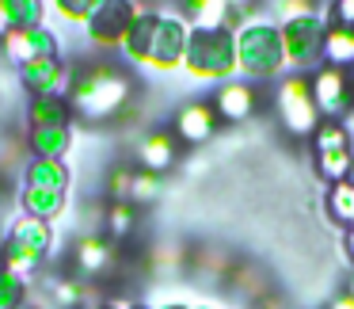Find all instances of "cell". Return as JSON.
<instances>
[{
  "mask_svg": "<svg viewBox=\"0 0 354 309\" xmlns=\"http://www.w3.org/2000/svg\"><path fill=\"white\" fill-rule=\"evenodd\" d=\"M103 0H54V12L69 24H88V19L100 12Z\"/></svg>",
  "mask_w": 354,
  "mask_h": 309,
  "instance_id": "obj_28",
  "label": "cell"
},
{
  "mask_svg": "<svg viewBox=\"0 0 354 309\" xmlns=\"http://www.w3.org/2000/svg\"><path fill=\"white\" fill-rule=\"evenodd\" d=\"M8 237H12V240H19V245H27L31 252L46 256L50 248H54V225H50V222H42V218L19 214V218H16V225H12V233H8Z\"/></svg>",
  "mask_w": 354,
  "mask_h": 309,
  "instance_id": "obj_19",
  "label": "cell"
},
{
  "mask_svg": "<svg viewBox=\"0 0 354 309\" xmlns=\"http://www.w3.org/2000/svg\"><path fill=\"white\" fill-rule=\"evenodd\" d=\"M130 179H133V168H118L115 176H111V195H115V202H130Z\"/></svg>",
  "mask_w": 354,
  "mask_h": 309,
  "instance_id": "obj_31",
  "label": "cell"
},
{
  "mask_svg": "<svg viewBox=\"0 0 354 309\" xmlns=\"http://www.w3.org/2000/svg\"><path fill=\"white\" fill-rule=\"evenodd\" d=\"M274 107H278V118H282L286 134L293 138H313L320 130V111H316V100H313V80L305 73H293L278 85L274 92Z\"/></svg>",
  "mask_w": 354,
  "mask_h": 309,
  "instance_id": "obj_5",
  "label": "cell"
},
{
  "mask_svg": "<svg viewBox=\"0 0 354 309\" xmlns=\"http://www.w3.org/2000/svg\"><path fill=\"white\" fill-rule=\"evenodd\" d=\"M328 214H331V222L354 229V176L331 184V191H328Z\"/></svg>",
  "mask_w": 354,
  "mask_h": 309,
  "instance_id": "obj_22",
  "label": "cell"
},
{
  "mask_svg": "<svg viewBox=\"0 0 354 309\" xmlns=\"http://www.w3.org/2000/svg\"><path fill=\"white\" fill-rule=\"evenodd\" d=\"M27 301V283L16 279L8 267H0V309H19Z\"/></svg>",
  "mask_w": 354,
  "mask_h": 309,
  "instance_id": "obj_27",
  "label": "cell"
},
{
  "mask_svg": "<svg viewBox=\"0 0 354 309\" xmlns=\"http://www.w3.org/2000/svg\"><path fill=\"white\" fill-rule=\"evenodd\" d=\"M346 248H351V256H354V229L346 233Z\"/></svg>",
  "mask_w": 354,
  "mask_h": 309,
  "instance_id": "obj_38",
  "label": "cell"
},
{
  "mask_svg": "<svg viewBox=\"0 0 354 309\" xmlns=\"http://www.w3.org/2000/svg\"><path fill=\"white\" fill-rule=\"evenodd\" d=\"M160 195V176L156 172H145V168H133V179H130V202L133 206H145Z\"/></svg>",
  "mask_w": 354,
  "mask_h": 309,
  "instance_id": "obj_26",
  "label": "cell"
},
{
  "mask_svg": "<svg viewBox=\"0 0 354 309\" xmlns=\"http://www.w3.org/2000/svg\"><path fill=\"white\" fill-rule=\"evenodd\" d=\"M187 12H191L194 27L202 31H214V27H229V0H187Z\"/></svg>",
  "mask_w": 354,
  "mask_h": 309,
  "instance_id": "obj_21",
  "label": "cell"
},
{
  "mask_svg": "<svg viewBox=\"0 0 354 309\" xmlns=\"http://www.w3.org/2000/svg\"><path fill=\"white\" fill-rule=\"evenodd\" d=\"M73 107L62 96H35L27 103V130H42V126H69Z\"/></svg>",
  "mask_w": 354,
  "mask_h": 309,
  "instance_id": "obj_15",
  "label": "cell"
},
{
  "mask_svg": "<svg viewBox=\"0 0 354 309\" xmlns=\"http://www.w3.org/2000/svg\"><path fill=\"white\" fill-rule=\"evenodd\" d=\"M130 309H149V306H145V301H130Z\"/></svg>",
  "mask_w": 354,
  "mask_h": 309,
  "instance_id": "obj_39",
  "label": "cell"
},
{
  "mask_svg": "<svg viewBox=\"0 0 354 309\" xmlns=\"http://www.w3.org/2000/svg\"><path fill=\"white\" fill-rule=\"evenodd\" d=\"M316 168L324 179L339 184V179L354 176V149H339V153H316Z\"/></svg>",
  "mask_w": 354,
  "mask_h": 309,
  "instance_id": "obj_23",
  "label": "cell"
},
{
  "mask_svg": "<svg viewBox=\"0 0 354 309\" xmlns=\"http://www.w3.org/2000/svg\"><path fill=\"white\" fill-rule=\"evenodd\" d=\"M27 145L39 161H62L73 145L69 126H42V130H27Z\"/></svg>",
  "mask_w": 354,
  "mask_h": 309,
  "instance_id": "obj_17",
  "label": "cell"
},
{
  "mask_svg": "<svg viewBox=\"0 0 354 309\" xmlns=\"http://www.w3.org/2000/svg\"><path fill=\"white\" fill-rule=\"evenodd\" d=\"M24 187L50 191V195H65L69 191V168H65V161H39V157H35V161L27 164Z\"/></svg>",
  "mask_w": 354,
  "mask_h": 309,
  "instance_id": "obj_16",
  "label": "cell"
},
{
  "mask_svg": "<svg viewBox=\"0 0 354 309\" xmlns=\"http://www.w3.org/2000/svg\"><path fill=\"white\" fill-rule=\"evenodd\" d=\"M12 31H16V27H12V16H8V8H4V0H0V42L8 39Z\"/></svg>",
  "mask_w": 354,
  "mask_h": 309,
  "instance_id": "obj_33",
  "label": "cell"
},
{
  "mask_svg": "<svg viewBox=\"0 0 354 309\" xmlns=\"http://www.w3.org/2000/svg\"><path fill=\"white\" fill-rule=\"evenodd\" d=\"M95 309H130V301H118V298H107V301H100Z\"/></svg>",
  "mask_w": 354,
  "mask_h": 309,
  "instance_id": "obj_36",
  "label": "cell"
},
{
  "mask_svg": "<svg viewBox=\"0 0 354 309\" xmlns=\"http://www.w3.org/2000/svg\"><path fill=\"white\" fill-rule=\"evenodd\" d=\"M160 309H191V306H183V301H168V306H160Z\"/></svg>",
  "mask_w": 354,
  "mask_h": 309,
  "instance_id": "obj_37",
  "label": "cell"
},
{
  "mask_svg": "<svg viewBox=\"0 0 354 309\" xmlns=\"http://www.w3.org/2000/svg\"><path fill=\"white\" fill-rule=\"evenodd\" d=\"M138 16H141L138 0H103L100 12L84 24L88 42H95L100 50H122V42L130 39Z\"/></svg>",
  "mask_w": 354,
  "mask_h": 309,
  "instance_id": "obj_7",
  "label": "cell"
},
{
  "mask_svg": "<svg viewBox=\"0 0 354 309\" xmlns=\"http://www.w3.org/2000/svg\"><path fill=\"white\" fill-rule=\"evenodd\" d=\"M138 222V206L133 202H111L107 210V225H111V237H126Z\"/></svg>",
  "mask_w": 354,
  "mask_h": 309,
  "instance_id": "obj_29",
  "label": "cell"
},
{
  "mask_svg": "<svg viewBox=\"0 0 354 309\" xmlns=\"http://www.w3.org/2000/svg\"><path fill=\"white\" fill-rule=\"evenodd\" d=\"M328 16L316 12V16L293 19L282 24V42H286V65H293L297 73L305 69H320L324 65V35H328Z\"/></svg>",
  "mask_w": 354,
  "mask_h": 309,
  "instance_id": "obj_6",
  "label": "cell"
},
{
  "mask_svg": "<svg viewBox=\"0 0 354 309\" xmlns=\"http://www.w3.org/2000/svg\"><path fill=\"white\" fill-rule=\"evenodd\" d=\"M308 80H313V100L324 123H339V118L351 115V77L343 69L320 65Z\"/></svg>",
  "mask_w": 354,
  "mask_h": 309,
  "instance_id": "obj_8",
  "label": "cell"
},
{
  "mask_svg": "<svg viewBox=\"0 0 354 309\" xmlns=\"http://www.w3.org/2000/svg\"><path fill=\"white\" fill-rule=\"evenodd\" d=\"M236 58L248 80H270L286 69L282 24L267 16H248L236 27Z\"/></svg>",
  "mask_w": 354,
  "mask_h": 309,
  "instance_id": "obj_3",
  "label": "cell"
},
{
  "mask_svg": "<svg viewBox=\"0 0 354 309\" xmlns=\"http://www.w3.org/2000/svg\"><path fill=\"white\" fill-rule=\"evenodd\" d=\"M19 85L35 96H62L69 100V88H73V73L65 69L62 58H35L19 69Z\"/></svg>",
  "mask_w": 354,
  "mask_h": 309,
  "instance_id": "obj_9",
  "label": "cell"
},
{
  "mask_svg": "<svg viewBox=\"0 0 354 309\" xmlns=\"http://www.w3.org/2000/svg\"><path fill=\"white\" fill-rule=\"evenodd\" d=\"M202 309H206V306H202Z\"/></svg>",
  "mask_w": 354,
  "mask_h": 309,
  "instance_id": "obj_42",
  "label": "cell"
},
{
  "mask_svg": "<svg viewBox=\"0 0 354 309\" xmlns=\"http://www.w3.org/2000/svg\"><path fill=\"white\" fill-rule=\"evenodd\" d=\"M316 153H339V149H351V134L343 123H320V130L313 134Z\"/></svg>",
  "mask_w": 354,
  "mask_h": 309,
  "instance_id": "obj_25",
  "label": "cell"
},
{
  "mask_svg": "<svg viewBox=\"0 0 354 309\" xmlns=\"http://www.w3.org/2000/svg\"><path fill=\"white\" fill-rule=\"evenodd\" d=\"M57 31L54 27H27V31H12L8 39L0 42V50H4V58H8L12 65H19L24 69L27 62H35V58H57Z\"/></svg>",
  "mask_w": 354,
  "mask_h": 309,
  "instance_id": "obj_10",
  "label": "cell"
},
{
  "mask_svg": "<svg viewBox=\"0 0 354 309\" xmlns=\"http://www.w3.org/2000/svg\"><path fill=\"white\" fill-rule=\"evenodd\" d=\"M39 263H42V256H39V252H31L27 245H19V240H12V237L4 240V252H0V267H8L16 279H24V283H27V279H31L35 271H39Z\"/></svg>",
  "mask_w": 354,
  "mask_h": 309,
  "instance_id": "obj_20",
  "label": "cell"
},
{
  "mask_svg": "<svg viewBox=\"0 0 354 309\" xmlns=\"http://www.w3.org/2000/svg\"><path fill=\"white\" fill-rule=\"evenodd\" d=\"M4 8L12 16V27H19V31L42 27V19H46V0H4Z\"/></svg>",
  "mask_w": 354,
  "mask_h": 309,
  "instance_id": "obj_24",
  "label": "cell"
},
{
  "mask_svg": "<svg viewBox=\"0 0 354 309\" xmlns=\"http://www.w3.org/2000/svg\"><path fill=\"white\" fill-rule=\"evenodd\" d=\"M346 294H351V298H354V275H351V286H346Z\"/></svg>",
  "mask_w": 354,
  "mask_h": 309,
  "instance_id": "obj_40",
  "label": "cell"
},
{
  "mask_svg": "<svg viewBox=\"0 0 354 309\" xmlns=\"http://www.w3.org/2000/svg\"><path fill=\"white\" fill-rule=\"evenodd\" d=\"M4 240H8V237H0V252H4Z\"/></svg>",
  "mask_w": 354,
  "mask_h": 309,
  "instance_id": "obj_41",
  "label": "cell"
},
{
  "mask_svg": "<svg viewBox=\"0 0 354 309\" xmlns=\"http://www.w3.org/2000/svg\"><path fill=\"white\" fill-rule=\"evenodd\" d=\"M335 24L354 27V0H335Z\"/></svg>",
  "mask_w": 354,
  "mask_h": 309,
  "instance_id": "obj_32",
  "label": "cell"
},
{
  "mask_svg": "<svg viewBox=\"0 0 354 309\" xmlns=\"http://www.w3.org/2000/svg\"><path fill=\"white\" fill-rule=\"evenodd\" d=\"M73 263H77L80 275H103V271L115 263V245H111L107 237H100V233L80 237L77 248H73Z\"/></svg>",
  "mask_w": 354,
  "mask_h": 309,
  "instance_id": "obj_14",
  "label": "cell"
},
{
  "mask_svg": "<svg viewBox=\"0 0 354 309\" xmlns=\"http://www.w3.org/2000/svg\"><path fill=\"white\" fill-rule=\"evenodd\" d=\"M176 134L171 130H149L145 138L138 141V149H133V157H138V164L145 172H168L171 164H176Z\"/></svg>",
  "mask_w": 354,
  "mask_h": 309,
  "instance_id": "obj_13",
  "label": "cell"
},
{
  "mask_svg": "<svg viewBox=\"0 0 354 309\" xmlns=\"http://www.w3.org/2000/svg\"><path fill=\"white\" fill-rule=\"evenodd\" d=\"M191 31L194 27L183 16H171V12H141L130 39L122 42V54L133 65H145V69H156V73H171L183 65Z\"/></svg>",
  "mask_w": 354,
  "mask_h": 309,
  "instance_id": "obj_1",
  "label": "cell"
},
{
  "mask_svg": "<svg viewBox=\"0 0 354 309\" xmlns=\"http://www.w3.org/2000/svg\"><path fill=\"white\" fill-rule=\"evenodd\" d=\"M278 24H293V19H305V16H316V4L313 0H270Z\"/></svg>",
  "mask_w": 354,
  "mask_h": 309,
  "instance_id": "obj_30",
  "label": "cell"
},
{
  "mask_svg": "<svg viewBox=\"0 0 354 309\" xmlns=\"http://www.w3.org/2000/svg\"><path fill=\"white\" fill-rule=\"evenodd\" d=\"M324 65L331 69H354V27L331 24L324 35Z\"/></svg>",
  "mask_w": 354,
  "mask_h": 309,
  "instance_id": "obj_18",
  "label": "cell"
},
{
  "mask_svg": "<svg viewBox=\"0 0 354 309\" xmlns=\"http://www.w3.org/2000/svg\"><path fill=\"white\" fill-rule=\"evenodd\" d=\"M217 130V107L214 103H187V107H179L176 115V138L187 141V145H198V141H209Z\"/></svg>",
  "mask_w": 354,
  "mask_h": 309,
  "instance_id": "obj_12",
  "label": "cell"
},
{
  "mask_svg": "<svg viewBox=\"0 0 354 309\" xmlns=\"http://www.w3.org/2000/svg\"><path fill=\"white\" fill-rule=\"evenodd\" d=\"M252 4H255V0H229V8H232V16H244V12L252 8ZM244 19H248V16H244Z\"/></svg>",
  "mask_w": 354,
  "mask_h": 309,
  "instance_id": "obj_34",
  "label": "cell"
},
{
  "mask_svg": "<svg viewBox=\"0 0 354 309\" xmlns=\"http://www.w3.org/2000/svg\"><path fill=\"white\" fill-rule=\"evenodd\" d=\"M130 92H133V80L122 69H115V65H92L80 77H73L69 107L84 123H103V118L122 115L126 103H130Z\"/></svg>",
  "mask_w": 354,
  "mask_h": 309,
  "instance_id": "obj_2",
  "label": "cell"
},
{
  "mask_svg": "<svg viewBox=\"0 0 354 309\" xmlns=\"http://www.w3.org/2000/svg\"><path fill=\"white\" fill-rule=\"evenodd\" d=\"M328 309H354V298H351V294H339V298L331 301Z\"/></svg>",
  "mask_w": 354,
  "mask_h": 309,
  "instance_id": "obj_35",
  "label": "cell"
},
{
  "mask_svg": "<svg viewBox=\"0 0 354 309\" xmlns=\"http://www.w3.org/2000/svg\"><path fill=\"white\" fill-rule=\"evenodd\" d=\"M183 69L194 80H232V73H240V58H236V31L232 27H214L202 31L194 27L191 42H187V58Z\"/></svg>",
  "mask_w": 354,
  "mask_h": 309,
  "instance_id": "obj_4",
  "label": "cell"
},
{
  "mask_svg": "<svg viewBox=\"0 0 354 309\" xmlns=\"http://www.w3.org/2000/svg\"><path fill=\"white\" fill-rule=\"evenodd\" d=\"M255 103H259V96H255L252 80H225L221 88H217L214 96V107H217V118H225V123H244V118L255 115Z\"/></svg>",
  "mask_w": 354,
  "mask_h": 309,
  "instance_id": "obj_11",
  "label": "cell"
}]
</instances>
